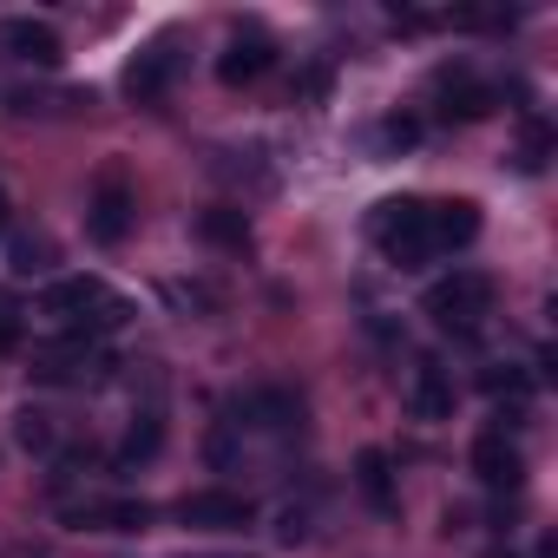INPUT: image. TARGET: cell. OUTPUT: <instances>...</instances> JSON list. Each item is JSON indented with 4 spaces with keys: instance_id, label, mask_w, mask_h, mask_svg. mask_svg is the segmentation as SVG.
<instances>
[{
    "instance_id": "5b68a950",
    "label": "cell",
    "mask_w": 558,
    "mask_h": 558,
    "mask_svg": "<svg viewBox=\"0 0 558 558\" xmlns=\"http://www.w3.org/2000/svg\"><path fill=\"white\" fill-rule=\"evenodd\" d=\"M178 519L197 525V532H243V525H256V506H250L243 493L204 486V493H184V499H178Z\"/></svg>"
},
{
    "instance_id": "4316f807",
    "label": "cell",
    "mask_w": 558,
    "mask_h": 558,
    "mask_svg": "<svg viewBox=\"0 0 558 558\" xmlns=\"http://www.w3.org/2000/svg\"><path fill=\"white\" fill-rule=\"evenodd\" d=\"M178 558H236V551H178Z\"/></svg>"
},
{
    "instance_id": "30bf717a",
    "label": "cell",
    "mask_w": 558,
    "mask_h": 558,
    "mask_svg": "<svg viewBox=\"0 0 558 558\" xmlns=\"http://www.w3.org/2000/svg\"><path fill=\"white\" fill-rule=\"evenodd\" d=\"M171 80H178V53H171V40H151V47L125 66V93H132L138 106H158V99L171 93Z\"/></svg>"
},
{
    "instance_id": "7c38bea8",
    "label": "cell",
    "mask_w": 558,
    "mask_h": 558,
    "mask_svg": "<svg viewBox=\"0 0 558 558\" xmlns=\"http://www.w3.org/2000/svg\"><path fill=\"white\" fill-rule=\"evenodd\" d=\"M427 230H434V256H447V250H466V243L480 236V204H466V197L427 204Z\"/></svg>"
},
{
    "instance_id": "7a4b0ae2",
    "label": "cell",
    "mask_w": 558,
    "mask_h": 558,
    "mask_svg": "<svg viewBox=\"0 0 558 558\" xmlns=\"http://www.w3.org/2000/svg\"><path fill=\"white\" fill-rule=\"evenodd\" d=\"M421 316H434V329L473 336V329L493 316V276H486V269H453V276H434L427 296H421Z\"/></svg>"
},
{
    "instance_id": "ffe728a7",
    "label": "cell",
    "mask_w": 558,
    "mask_h": 558,
    "mask_svg": "<svg viewBox=\"0 0 558 558\" xmlns=\"http://www.w3.org/2000/svg\"><path fill=\"white\" fill-rule=\"evenodd\" d=\"M480 388H486V395H493V401H499V395H506V401H512V408H519V401H525V395H532V375H525V368H512V362H499V368H486V375H480Z\"/></svg>"
},
{
    "instance_id": "8fae6325",
    "label": "cell",
    "mask_w": 558,
    "mask_h": 558,
    "mask_svg": "<svg viewBox=\"0 0 558 558\" xmlns=\"http://www.w3.org/2000/svg\"><path fill=\"white\" fill-rule=\"evenodd\" d=\"M243 421L263 427V434H296L303 427V395L296 388H256V395H243Z\"/></svg>"
},
{
    "instance_id": "52a82bcc",
    "label": "cell",
    "mask_w": 558,
    "mask_h": 558,
    "mask_svg": "<svg viewBox=\"0 0 558 558\" xmlns=\"http://www.w3.org/2000/svg\"><path fill=\"white\" fill-rule=\"evenodd\" d=\"M473 473H480V486H493V493H519V486H525V453H519V440L499 434V427H486V434L473 440Z\"/></svg>"
},
{
    "instance_id": "2e32d148",
    "label": "cell",
    "mask_w": 558,
    "mask_h": 558,
    "mask_svg": "<svg viewBox=\"0 0 558 558\" xmlns=\"http://www.w3.org/2000/svg\"><path fill=\"white\" fill-rule=\"evenodd\" d=\"M158 447H165V408H138L112 460H119V473H132V466H151V460H158Z\"/></svg>"
},
{
    "instance_id": "4fadbf2b",
    "label": "cell",
    "mask_w": 558,
    "mask_h": 558,
    "mask_svg": "<svg viewBox=\"0 0 558 558\" xmlns=\"http://www.w3.org/2000/svg\"><path fill=\"white\" fill-rule=\"evenodd\" d=\"M269 66H276V47H269L263 34H243V40H230V47H223L217 80H223V86H256Z\"/></svg>"
},
{
    "instance_id": "d6986e66",
    "label": "cell",
    "mask_w": 558,
    "mask_h": 558,
    "mask_svg": "<svg viewBox=\"0 0 558 558\" xmlns=\"http://www.w3.org/2000/svg\"><path fill=\"white\" fill-rule=\"evenodd\" d=\"M8 269L14 276H40V269H53V243L47 236H8Z\"/></svg>"
},
{
    "instance_id": "484cf974",
    "label": "cell",
    "mask_w": 558,
    "mask_h": 558,
    "mask_svg": "<svg viewBox=\"0 0 558 558\" xmlns=\"http://www.w3.org/2000/svg\"><path fill=\"white\" fill-rule=\"evenodd\" d=\"M276 532H283L290 545H296V538H310V512H283V525H276Z\"/></svg>"
},
{
    "instance_id": "603a6c76",
    "label": "cell",
    "mask_w": 558,
    "mask_h": 558,
    "mask_svg": "<svg viewBox=\"0 0 558 558\" xmlns=\"http://www.w3.org/2000/svg\"><path fill=\"white\" fill-rule=\"evenodd\" d=\"M230 460H236V421H223L210 434V466H230Z\"/></svg>"
},
{
    "instance_id": "8992f818",
    "label": "cell",
    "mask_w": 558,
    "mask_h": 558,
    "mask_svg": "<svg viewBox=\"0 0 558 558\" xmlns=\"http://www.w3.org/2000/svg\"><path fill=\"white\" fill-rule=\"evenodd\" d=\"M99 303H112V290L99 283V276H53V283L40 290V316H53L66 329H80Z\"/></svg>"
},
{
    "instance_id": "6da1fadb",
    "label": "cell",
    "mask_w": 558,
    "mask_h": 558,
    "mask_svg": "<svg viewBox=\"0 0 558 558\" xmlns=\"http://www.w3.org/2000/svg\"><path fill=\"white\" fill-rule=\"evenodd\" d=\"M368 236L388 263L401 269H421L434 263V230H427V197H381L368 210Z\"/></svg>"
},
{
    "instance_id": "3957f363",
    "label": "cell",
    "mask_w": 558,
    "mask_h": 558,
    "mask_svg": "<svg viewBox=\"0 0 558 558\" xmlns=\"http://www.w3.org/2000/svg\"><path fill=\"white\" fill-rule=\"evenodd\" d=\"M132 217H138V197L125 184V171H99L93 197H86V230L93 243H125L132 236Z\"/></svg>"
},
{
    "instance_id": "83f0119b",
    "label": "cell",
    "mask_w": 558,
    "mask_h": 558,
    "mask_svg": "<svg viewBox=\"0 0 558 558\" xmlns=\"http://www.w3.org/2000/svg\"><path fill=\"white\" fill-rule=\"evenodd\" d=\"M0 230H8V197H0Z\"/></svg>"
},
{
    "instance_id": "d4e9b609",
    "label": "cell",
    "mask_w": 558,
    "mask_h": 558,
    "mask_svg": "<svg viewBox=\"0 0 558 558\" xmlns=\"http://www.w3.org/2000/svg\"><path fill=\"white\" fill-rule=\"evenodd\" d=\"M14 349H21V316L0 310V355H14Z\"/></svg>"
},
{
    "instance_id": "7402d4cb",
    "label": "cell",
    "mask_w": 558,
    "mask_h": 558,
    "mask_svg": "<svg viewBox=\"0 0 558 558\" xmlns=\"http://www.w3.org/2000/svg\"><path fill=\"white\" fill-rule=\"evenodd\" d=\"M545 151H551V132L532 119V125H525V158H519V165H525V171H538V165H545Z\"/></svg>"
},
{
    "instance_id": "44dd1931",
    "label": "cell",
    "mask_w": 558,
    "mask_h": 558,
    "mask_svg": "<svg viewBox=\"0 0 558 558\" xmlns=\"http://www.w3.org/2000/svg\"><path fill=\"white\" fill-rule=\"evenodd\" d=\"M14 440H21L27 453H53V414L21 408V414H14Z\"/></svg>"
},
{
    "instance_id": "e0dca14e",
    "label": "cell",
    "mask_w": 558,
    "mask_h": 558,
    "mask_svg": "<svg viewBox=\"0 0 558 558\" xmlns=\"http://www.w3.org/2000/svg\"><path fill=\"white\" fill-rule=\"evenodd\" d=\"M197 236L217 243V250H250V210L243 204H210L197 217Z\"/></svg>"
},
{
    "instance_id": "ba28073f",
    "label": "cell",
    "mask_w": 558,
    "mask_h": 558,
    "mask_svg": "<svg viewBox=\"0 0 558 558\" xmlns=\"http://www.w3.org/2000/svg\"><path fill=\"white\" fill-rule=\"evenodd\" d=\"M0 53H8V60H27V66H40V73H53V66L66 60L60 34H53L47 21H34V14H21V21H0Z\"/></svg>"
},
{
    "instance_id": "9c48e42d",
    "label": "cell",
    "mask_w": 558,
    "mask_h": 558,
    "mask_svg": "<svg viewBox=\"0 0 558 558\" xmlns=\"http://www.w3.org/2000/svg\"><path fill=\"white\" fill-rule=\"evenodd\" d=\"M408 414H414V421H427V427L453 421V375H447L434 355H421V362H414V375H408Z\"/></svg>"
},
{
    "instance_id": "5bb4252c",
    "label": "cell",
    "mask_w": 558,
    "mask_h": 558,
    "mask_svg": "<svg viewBox=\"0 0 558 558\" xmlns=\"http://www.w3.org/2000/svg\"><path fill=\"white\" fill-rule=\"evenodd\" d=\"M434 86H440V99H447L440 119H460V125H466V119H486V112H493V86H480L466 66H447Z\"/></svg>"
},
{
    "instance_id": "cb8c5ba5",
    "label": "cell",
    "mask_w": 558,
    "mask_h": 558,
    "mask_svg": "<svg viewBox=\"0 0 558 558\" xmlns=\"http://www.w3.org/2000/svg\"><path fill=\"white\" fill-rule=\"evenodd\" d=\"M414 138H421V125H414V119H388V125H381V145H388V151H395V145L408 151Z\"/></svg>"
},
{
    "instance_id": "9a60e30c",
    "label": "cell",
    "mask_w": 558,
    "mask_h": 558,
    "mask_svg": "<svg viewBox=\"0 0 558 558\" xmlns=\"http://www.w3.org/2000/svg\"><path fill=\"white\" fill-rule=\"evenodd\" d=\"M66 519L86 525V532H145L158 512H151L145 499H99V506H73Z\"/></svg>"
},
{
    "instance_id": "277c9868",
    "label": "cell",
    "mask_w": 558,
    "mask_h": 558,
    "mask_svg": "<svg viewBox=\"0 0 558 558\" xmlns=\"http://www.w3.org/2000/svg\"><path fill=\"white\" fill-rule=\"evenodd\" d=\"M106 368H112V355H99V342H80V336H66V342H53V349L34 355V381H53V388L99 381Z\"/></svg>"
},
{
    "instance_id": "ac0fdd59",
    "label": "cell",
    "mask_w": 558,
    "mask_h": 558,
    "mask_svg": "<svg viewBox=\"0 0 558 558\" xmlns=\"http://www.w3.org/2000/svg\"><path fill=\"white\" fill-rule=\"evenodd\" d=\"M355 486L375 499V506H395V460L381 447H362L355 453Z\"/></svg>"
}]
</instances>
